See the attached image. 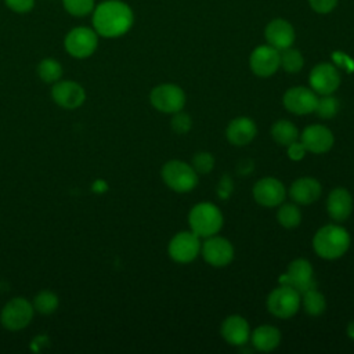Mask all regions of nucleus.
I'll use <instances>...</instances> for the list:
<instances>
[{
  "label": "nucleus",
  "instance_id": "obj_1",
  "mask_svg": "<svg viewBox=\"0 0 354 354\" xmlns=\"http://www.w3.org/2000/svg\"><path fill=\"white\" fill-rule=\"evenodd\" d=\"M93 25L100 36H122L133 25V11L126 3L119 0L102 1L94 11Z\"/></svg>",
  "mask_w": 354,
  "mask_h": 354
},
{
  "label": "nucleus",
  "instance_id": "obj_2",
  "mask_svg": "<svg viewBox=\"0 0 354 354\" xmlns=\"http://www.w3.org/2000/svg\"><path fill=\"white\" fill-rule=\"evenodd\" d=\"M313 248L315 253L325 260L339 259L350 248V234L342 225L326 224L315 232Z\"/></svg>",
  "mask_w": 354,
  "mask_h": 354
},
{
  "label": "nucleus",
  "instance_id": "obj_3",
  "mask_svg": "<svg viewBox=\"0 0 354 354\" xmlns=\"http://www.w3.org/2000/svg\"><path fill=\"white\" fill-rule=\"evenodd\" d=\"M188 224L194 234L199 238L216 235L223 227V214L220 209L210 202L195 205L188 214Z\"/></svg>",
  "mask_w": 354,
  "mask_h": 354
},
{
  "label": "nucleus",
  "instance_id": "obj_4",
  "mask_svg": "<svg viewBox=\"0 0 354 354\" xmlns=\"http://www.w3.org/2000/svg\"><path fill=\"white\" fill-rule=\"evenodd\" d=\"M165 184L176 192H189L198 184V173L194 167L181 160H169L162 167Z\"/></svg>",
  "mask_w": 354,
  "mask_h": 354
},
{
  "label": "nucleus",
  "instance_id": "obj_5",
  "mask_svg": "<svg viewBox=\"0 0 354 354\" xmlns=\"http://www.w3.org/2000/svg\"><path fill=\"white\" fill-rule=\"evenodd\" d=\"M301 304V295L290 285L281 283L267 297V308L277 318L293 317Z\"/></svg>",
  "mask_w": 354,
  "mask_h": 354
},
{
  "label": "nucleus",
  "instance_id": "obj_6",
  "mask_svg": "<svg viewBox=\"0 0 354 354\" xmlns=\"http://www.w3.org/2000/svg\"><path fill=\"white\" fill-rule=\"evenodd\" d=\"M149 101L155 109L163 113H176L185 105V93L177 84L163 83L152 88Z\"/></svg>",
  "mask_w": 354,
  "mask_h": 354
},
{
  "label": "nucleus",
  "instance_id": "obj_7",
  "mask_svg": "<svg viewBox=\"0 0 354 354\" xmlns=\"http://www.w3.org/2000/svg\"><path fill=\"white\" fill-rule=\"evenodd\" d=\"M33 304L25 297L11 299L0 313V322L8 330H19L28 326L33 318Z\"/></svg>",
  "mask_w": 354,
  "mask_h": 354
},
{
  "label": "nucleus",
  "instance_id": "obj_8",
  "mask_svg": "<svg viewBox=\"0 0 354 354\" xmlns=\"http://www.w3.org/2000/svg\"><path fill=\"white\" fill-rule=\"evenodd\" d=\"M201 238L192 231H180L169 242L167 253L177 263H191L201 252Z\"/></svg>",
  "mask_w": 354,
  "mask_h": 354
},
{
  "label": "nucleus",
  "instance_id": "obj_9",
  "mask_svg": "<svg viewBox=\"0 0 354 354\" xmlns=\"http://www.w3.org/2000/svg\"><path fill=\"white\" fill-rule=\"evenodd\" d=\"M279 283L290 285L300 295L308 289L317 288V281L314 278V270L311 263L306 259L293 260L292 263H289L286 272L281 275Z\"/></svg>",
  "mask_w": 354,
  "mask_h": 354
},
{
  "label": "nucleus",
  "instance_id": "obj_10",
  "mask_svg": "<svg viewBox=\"0 0 354 354\" xmlns=\"http://www.w3.org/2000/svg\"><path fill=\"white\" fill-rule=\"evenodd\" d=\"M98 44L97 32L90 28L79 26L72 29L65 37V50L75 58L90 57Z\"/></svg>",
  "mask_w": 354,
  "mask_h": 354
},
{
  "label": "nucleus",
  "instance_id": "obj_11",
  "mask_svg": "<svg viewBox=\"0 0 354 354\" xmlns=\"http://www.w3.org/2000/svg\"><path fill=\"white\" fill-rule=\"evenodd\" d=\"M203 260L213 267H225L234 259V246L223 236L212 235L201 246Z\"/></svg>",
  "mask_w": 354,
  "mask_h": 354
},
{
  "label": "nucleus",
  "instance_id": "obj_12",
  "mask_svg": "<svg viewBox=\"0 0 354 354\" xmlns=\"http://www.w3.org/2000/svg\"><path fill=\"white\" fill-rule=\"evenodd\" d=\"M318 97L317 93L304 86L290 87L285 91L282 102L283 106L295 115H308L314 112Z\"/></svg>",
  "mask_w": 354,
  "mask_h": 354
},
{
  "label": "nucleus",
  "instance_id": "obj_13",
  "mask_svg": "<svg viewBox=\"0 0 354 354\" xmlns=\"http://www.w3.org/2000/svg\"><path fill=\"white\" fill-rule=\"evenodd\" d=\"M310 86L317 94L328 95L337 90L340 86V75L337 69L328 62L315 65L310 72Z\"/></svg>",
  "mask_w": 354,
  "mask_h": 354
},
{
  "label": "nucleus",
  "instance_id": "obj_14",
  "mask_svg": "<svg viewBox=\"0 0 354 354\" xmlns=\"http://www.w3.org/2000/svg\"><path fill=\"white\" fill-rule=\"evenodd\" d=\"M286 191L283 184L275 177L260 178L253 185V198L254 201L266 207L279 206L285 199Z\"/></svg>",
  "mask_w": 354,
  "mask_h": 354
},
{
  "label": "nucleus",
  "instance_id": "obj_15",
  "mask_svg": "<svg viewBox=\"0 0 354 354\" xmlns=\"http://www.w3.org/2000/svg\"><path fill=\"white\" fill-rule=\"evenodd\" d=\"M249 65L254 75L260 77H268L274 75L279 68V50L270 44L259 46L252 51Z\"/></svg>",
  "mask_w": 354,
  "mask_h": 354
},
{
  "label": "nucleus",
  "instance_id": "obj_16",
  "mask_svg": "<svg viewBox=\"0 0 354 354\" xmlns=\"http://www.w3.org/2000/svg\"><path fill=\"white\" fill-rule=\"evenodd\" d=\"M53 101L65 109H76L86 100L84 88L72 80L55 82L51 88Z\"/></svg>",
  "mask_w": 354,
  "mask_h": 354
},
{
  "label": "nucleus",
  "instance_id": "obj_17",
  "mask_svg": "<svg viewBox=\"0 0 354 354\" xmlns=\"http://www.w3.org/2000/svg\"><path fill=\"white\" fill-rule=\"evenodd\" d=\"M299 137L304 149L313 153H325L335 142L332 131L322 124L307 126Z\"/></svg>",
  "mask_w": 354,
  "mask_h": 354
},
{
  "label": "nucleus",
  "instance_id": "obj_18",
  "mask_svg": "<svg viewBox=\"0 0 354 354\" xmlns=\"http://www.w3.org/2000/svg\"><path fill=\"white\" fill-rule=\"evenodd\" d=\"M266 40L270 46H272L277 50H283L288 48L293 44L295 41V29L293 26L282 19V18H277L272 19L267 26H266Z\"/></svg>",
  "mask_w": 354,
  "mask_h": 354
},
{
  "label": "nucleus",
  "instance_id": "obj_19",
  "mask_svg": "<svg viewBox=\"0 0 354 354\" xmlns=\"http://www.w3.org/2000/svg\"><path fill=\"white\" fill-rule=\"evenodd\" d=\"M221 336L231 346H243L250 337L249 322L241 315H230L221 324Z\"/></svg>",
  "mask_w": 354,
  "mask_h": 354
},
{
  "label": "nucleus",
  "instance_id": "obj_20",
  "mask_svg": "<svg viewBox=\"0 0 354 354\" xmlns=\"http://www.w3.org/2000/svg\"><path fill=\"white\" fill-rule=\"evenodd\" d=\"M326 210L332 220L344 221L346 218H348L353 210L351 194L343 187L333 188L328 195Z\"/></svg>",
  "mask_w": 354,
  "mask_h": 354
},
{
  "label": "nucleus",
  "instance_id": "obj_21",
  "mask_svg": "<svg viewBox=\"0 0 354 354\" xmlns=\"http://www.w3.org/2000/svg\"><path fill=\"white\" fill-rule=\"evenodd\" d=\"M256 133H257L256 123L246 116H239L232 119L225 129L227 140L236 147L248 145L256 137Z\"/></svg>",
  "mask_w": 354,
  "mask_h": 354
},
{
  "label": "nucleus",
  "instance_id": "obj_22",
  "mask_svg": "<svg viewBox=\"0 0 354 354\" xmlns=\"http://www.w3.org/2000/svg\"><path fill=\"white\" fill-rule=\"evenodd\" d=\"M321 192L319 181L313 177H300L289 188V196L299 205H311L321 196Z\"/></svg>",
  "mask_w": 354,
  "mask_h": 354
},
{
  "label": "nucleus",
  "instance_id": "obj_23",
  "mask_svg": "<svg viewBox=\"0 0 354 354\" xmlns=\"http://www.w3.org/2000/svg\"><path fill=\"white\" fill-rule=\"evenodd\" d=\"M250 340L257 351L268 353L279 346L281 332L272 325H261L250 333Z\"/></svg>",
  "mask_w": 354,
  "mask_h": 354
},
{
  "label": "nucleus",
  "instance_id": "obj_24",
  "mask_svg": "<svg viewBox=\"0 0 354 354\" xmlns=\"http://www.w3.org/2000/svg\"><path fill=\"white\" fill-rule=\"evenodd\" d=\"M271 137L274 138V141L278 145L289 147L290 144L297 141L299 131H297V127L292 122H289L286 119H281V120H277L271 126Z\"/></svg>",
  "mask_w": 354,
  "mask_h": 354
},
{
  "label": "nucleus",
  "instance_id": "obj_25",
  "mask_svg": "<svg viewBox=\"0 0 354 354\" xmlns=\"http://www.w3.org/2000/svg\"><path fill=\"white\" fill-rule=\"evenodd\" d=\"M301 303L307 314L310 315H321L326 308V300L321 292L317 290V288L308 289L301 293Z\"/></svg>",
  "mask_w": 354,
  "mask_h": 354
},
{
  "label": "nucleus",
  "instance_id": "obj_26",
  "mask_svg": "<svg viewBox=\"0 0 354 354\" xmlns=\"http://www.w3.org/2000/svg\"><path fill=\"white\" fill-rule=\"evenodd\" d=\"M277 220L285 228H295L301 223V212L295 203H281L277 212Z\"/></svg>",
  "mask_w": 354,
  "mask_h": 354
},
{
  "label": "nucleus",
  "instance_id": "obj_27",
  "mask_svg": "<svg viewBox=\"0 0 354 354\" xmlns=\"http://www.w3.org/2000/svg\"><path fill=\"white\" fill-rule=\"evenodd\" d=\"M304 65L303 55L299 50L288 47L279 51V66H282L288 73H297Z\"/></svg>",
  "mask_w": 354,
  "mask_h": 354
},
{
  "label": "nucleus",
  "instance_id": "obj_28",
  "mask_svg": "<svg viewBox=\"0 0 354 354\" xmlns=\"http://www.w3.org/2000/svg\"><path fill=\"white\" fill-rule=\"evenodd\" d=\"M37 75L44 83H55L62 76V66L54 58H44L37 65Z\"/></svg>",
  "mask_w": 354,
  "mask_h": 354
},
{
  "label": "nucleus",
  "instance_id": "obj_29",
  "mask_svg": "<svg viewBox=\"0 0 354 354\" xmlns=\"http://www.w3.org/2000/svg\"><path fill=\"white\" fill-rule=\"evenodd\" d=\"M33 308L43 314H53L58 308V296L51 290H40L33 299Z\"/></svg>",
  "mask_w": 354,
  "mask_h": 354
},
{
  "label": "nucleus",
  "instance_id": "obj_30",
  "mask_svg": "<svg viewBox=\"0 0 354 354\" xmlns=\"http://www.w3.org/2000/svg\"><path fill=\"white\" fill-rule=\"evenodd\" d=\"M337 109H339L337 100L332 94H328L318 98L314 112L322 119H330L337 113Z\"/></svg>",
  "mask_w": 354,
  "mask_h": 354
},
{
  "label": "nucleus",
  "instance_id": "obj_31",
  "mask_svg": "<svg viewBox=\"0 0 354 354\" xmlns=\"http://www.w3.org/2000/svg\"><path fill=\"white\" fill-rule=\"evenodd\" d=\"M191 166L196 173L207 174L213 170L214 166V158L210 152H198L194 155Z\"/></svg>",
  "mask_w": 354,
  "mask_h": 354
},
{
  "label": "nucleus",
  "instance_id": "obj_32",
  "mask_svg": "<svg viewBox=\"0 0 354 354\" xmlns=\"http://www.w3.org/2000/svg\"><path fill=\"white\" fill-rule=\"evenodd\" d=\"M65 10L75 15V17H83L91 12L94 8V0H62Z\"/></svg>",
  "mask_w": 354,
  "mask_h": 354
},
{
  "label": "nucleus",
  "instance_id": "obj_33",
  "mask_svg": "<svg viewBox=\"0 0 354 354\" xmlns=\"http://www.w3.org/2000/svg\"><path fill=\"white\" fill-rule=\"evenodd\" d=\"M170 127L177 134H185V133H188L191 130L192 120H191L189 115L183 112V109H181V111L173 113V118H171V122H170Z\"/></svg>",
  "mask_w": 354,
  "mask_h": 354
},
{
  "label": "nucleus",
  "instance_id": "obj_34",
  "mask_svg": "<svg viewBox=\"0 0 354 354\" xmlns=\"http://www.w3.org/2000/svg\"><path fill=\"white\" fill-rule=\"evenodd\" d=\"M308 3L315 12L326 14V12H330L336 7L337 0H308Z\"/></svg>",
  "mask_w": 354,
  "mask_h": 354
},
{
  "label": "nucleus",
  "instance_id": "obj_35",
  "mask_svg": "<svg viewBox=\"0 0 354 354\" xmlns=\"http://www.w3.org/2000/svg\"><path fill=\"white\" fill-rule=\"evenodd\" d=\"M232 188H234V183L231 180L230 176H223L217 184V195L221 198V199H227L231 192H232Z\"/></svg>",
  "mask_w": 354,
  "mask_h": 354
},
{
  "label": "nucleus",
  "instance_id": "obj_36",
  "mask_svg": "<svg viewBox=\"0 0 354 354\" xmlns=\"http://www.w3.org/2000/svg\"><path fill=\"white\" fill-rule=\"evenodd\" d=\"M33 3L35 0H6V4L17 12H26L32 10Z\"/></svg>",
  "mask_w": 354,
  "mask_h": 354
},
{
  "label": "nucleus",
  "instance_id": "obj_37",
  "mask_svg": "<svg viewBox=\"0 0 354 354\" xmlns=\"http://www.w3.org/2000/svg\"><path fill=\"white\" fill-rule=\"evenodd\" d=\"M288 148V155H289V158L292 159V160H300V159H303L304 158V153L307 152L306 149H304V147L301 145V142H297V141H295L293 144H290L289 147H286Z\"/></svg>",
  "mask_w": 354,
  "mask_h": 354
},
{
  "label": "nucleus",
  "instance_id": "obj_38",
  "mask_svg": "<svg viewBox=\"0 0 354 354\" xmlns=\"http://www.w3.org/2000/svg\"><path fill=\"white\" fill-rule=\"evenodd\" d=\"M91 188H93V191H94V192L102 194V192H105V191L108 189V185H106V183H105L104 180H95V181L93 183Z\"/></svg>",
  "mask_w": 354,
  "mask_h": 354
},
{
  "label": "nucleus",
  "instance_id": "obj_39",
  "mask_svg": "<svg viewBox=\"0 0 354 354\" xmlns=\"http://www.w3.org/2000/svg\"><path fill=\"white\" fill-rule=\"evenodd\" d=\"M347 335H348V337H351L354 340V321H351L347 325Z\"/></svg>",
  "mask_w": 354,
  "mask_h": 354
}]
</instances>
